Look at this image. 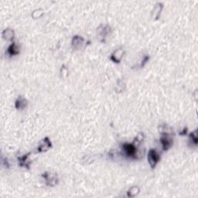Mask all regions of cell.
I'll list each match as a JSON object with an SVG mask.
<instances>
[{"instance_id":"obj_2","label":"cell","mask_w":198,"mask_h":198,"mask_svg":"<svg viewBox=\"0 0 198 198\" xmlns=\"http://www.w3.org/2000/svg\"><path fill=\"white\" fill-rule=\"evenodd\" d=\"M43 177L45 179L47 185L50 186V187H54L58 182L57 176L53 173H44L43 174Z\"/></svg>"},{"instance_id":"obj_1","label":"cell","mask_w":198,"mask_h":198,"mask_svg":"<svg viewBox=\"0 0 198 198\" xmlns=\"http://www.w3.org/2000/svg\"><path fill=\"white\" fill-rule=\"evenodd\" d=\"M160 142L162 144L163 150H168L173 145V138L170 136V133L163 132L160 138Z\"/></svg>"},{"instance_id":"obj_8","label":"cell","mask_w":198,"mask_h":198,"mask_svg":"<svg viewBox=\"0 0 198 198\" xmlns=\"http://www.w3.org/2000/svg\"><path fill=\"white\" fill-rule=\"evenodd\" d=\"M110 33H111V28H110V26L108 25L102 26L100 27V29H99V35L102 38H106Z\"/></svg>"},{"instance_id":"obj_5","label":"cell","mask_w":198,"mask_h":198,"mask_svg":"<svg viewBox=\"0 0 198 198\" xmlns=\"http://www.w3.org/2000/svg\"><path fill=\"white\" fill-rule=\"evenodd\" d=\"M51 146V142H50V140L49 139V138L48 137H45V138L43 139L42 142H41V145L39 146L37 150H38V152H40V153H41V152H45L47 151V149H49Z\"/></svg>"},{"instance_id":"obj_14","label":"cell","mask_w":198,"mask_h":198,"mask_svg":"<svg viewBox=\"0 0 198 198\" xmlns=\"http://www.w3.org/2000/svg\"><path fill=\"white\" fill-rule=\"evenodd\" d=\"M139 193V188L138 187H132V188H130L128 191L127 195L128 196H130V197H133V196H136L138 193Z\"/></svg>"},{"instance_id":"obj_7","label":"cell","mask_w":198,"mask_h":198,"mask_svg":"<svg viewBox=\"0 0 198 198\" xmlns=\"http://www.w3.org/2000/svg\"><path fill=\"white\" fill-rule=\"evenodd\" d=\"M26 104H27V102H26V98H23L22 96H19V98L16 99V103H15V105H16V108L17 109H23V108L26 107Z\"/></svg>"},{"instance_id":"obj_12","label":"cell","mask_w":198,"mask_h":198,"mask_svg":"<svg viewBox=\"0 0 198 198\" xmlns=\"http://www.w3.org/2000/svg\"><path fill=\"white\" fill-rule=\"evenodd\" d=\"M162 8H163V4L160 3V2H158L156 6H155V13H153V14H155L154 18L155 19H158L159 18V16H160V13H161Z\"/></svg>"},{"instance_id":"obj_3","label":"cell","mask_w":198,"mask_h":198,"mask_svg":"<svg viewBox=\"0 0 198 198\" xmlns=\"http://www.w3.org/2000/svg\"><path fill=\"white\" fill-rule=\"evenodd\" d=\"M160 155L155 149H150L148 153V160L150 166L154 168L160 160Z\"/></svg>"},{"instance_id":"obj_9","label":"cell","mask_w":198,"mask_h":198,"mask_svg":"<svg viewBox=\"0 0 198 198\" xmlns=\"http://www.w3.org/2000/svg\"><path fill=\"white\" fill-rule=\"evenodd\" d=\"M84 44V39L81 37H77V36H75L74 37L72 40V44L74 46V48L78 49L80 47H81V45Z\"/></svg>"},{"instance_id":"obj_13","label":"cell","mask_w":198,"mask_h":198,"mask_svg":"<svg viewBox=\"0 0 198 198\" xmlns=\"http://www.w3.org/2000/svg\"><path fill=\"white\" fill-rule=\"evenodd\" d=\"M13 36H14V33L12 29H5L2 33V37L6 40H12L13 38Z\"/></svg>"},{"instance_id":"obj_15","label":"cell","mask_w":198,"mask_h":198,"mask_svg":"<svg viewBox=\"0 0 198 198\" xmlns=\"http://www.w3.org/2000/svg\"><path fill=\"white\" fill-rule=\"evenodd\" d=\"M190 138L191 143H193L194 146H196V144H197V134H196V130L190 134Z\"/></svg>"},{"instance_id":"obj_6","label":"cell","mask_w":198,"mask_h":198,"mask_svg":"<svg viewBox=\"0 0 198 198\" xmlns=\"http://www.w3.org/2000/svg\"><path fill=\"white\" fill-rule=\"evenodd\" d=\"M124 54V50L122 49H117L113 52L111 55V60H113L115 63H119Z\"/></svg>"},{"instance_id":"obj_10","label":"cell","mask_w":198,"mask_h":198,"mask_svg":"<svg viewBox=\"0 0 198 198\" xmlns=\"http://www.w3.org/2000/svg\"><path fill=\"white\" fill-rule=\"evenodd\" d=\"M7 51H8V53L10 56H14V55H16L19 53V47H17V45H16L15 43H13V44H12L9 47Z\"/></svg>"},{"instance_id":"obj_11","label":"cell","mask_w":198,"mask_h":198,"mask_svg":"<svg viewBox=\"0 0 198 198\" xmlns=\"http://www.w3.org/2000/svg\"><path fill=\"white\" fill-rule=\"evenodd\" d=\"M29 157V154H26V156H23V157H19L18 160H19V165L21 166H23V167H29V164H30V162L27 161V158Z\"/></svg>"},{"instance_id":"obj_4","label":"cell","mask_w":198,"mask_h":198,"mask_svg":"<svg viewBox=\"0 0 198 198\" xmlns=\"http://www.w3.org/2000/svg\"><path fill=\"white\" fill-rule=\"evenodd\" d=\"M123 150L125 151L126 154L129 157L136 158V147L134 144L126 143L123 145Z\"/></svg>"}]
</instances>
